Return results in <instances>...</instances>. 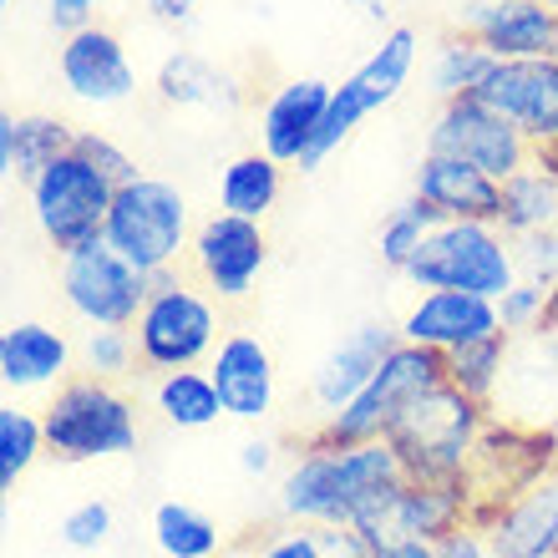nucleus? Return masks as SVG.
<instances>
[{"mask_svg": "<svg viewBox=\"0 0 558 558\" xmlns=\"http://www.w3.org/2000/svg\"><path fill=\"white\" fill-rule=\"evenodd\" d=\"M407 477L391 437L376 441H300L294 468L279 483L284 523H351V508L376 483Z\"/></svg>", "mask_w": 558, "mask_h": 558, "instance_id": "obj_1", "label": "nucleus"}, {"mask_svg": "<svg viewBox=\"0 0 558 558\" xmlns=\"http://www.w3.org/2000/svg\"><path fill=\"white\" fill-rule=\"evenodd\" d=\"M46 452L57 462H97V457H128L143 441L137 407L102 376H66L46 401Z\"/></svg>", "mask_w": 558, "mask_h": 558, "instance_id": "obj_2", "label": "nucleus"}, {"mask_svg": "<svg viewBox=\"0 0 558 558\" xmlns=\"http://www.w3.org/2000/svg\"><path fill=\"white\" fill-rule=\"evenodd\" d=\"M441 381H447V351L397 340L391 355L376 366V376L361 386V397L345 401L340 412L320 416V426L300 432V441H376V437H391V426H397L401 416L412 412L416 401Z\"/></svg>", "mask_w": 558, "mask_h": 558, "instance_id": "obj_3", "label": "nucleus"}, {"mask_svg": "<svg viewBox=\"0 0 558 558\" xmlns=\"http://www.w3.org/2000/svg\"><path fill=\"white\" fill-rule=\"evenodd\" d=\"M223 315L219 300L208 290H198L193 279L162 269L153 275V294H147L143 315L133 320L137 340V366L162 376V371H183V366H204L214 345H219Z\"/></svg>", "mask_w": 558, "mask_h": 558, "instance_id": "obj_4", "label": "nucleus"}, {"mask_svg": "<svg viewBox=\"0 0 558 558\" xmlns=\"http://www.w3.org/2000/svg\"><path fill=\"white\" fill-rule=\"evenodd\" d=\"M407 279L416 290H468L502 300L518 284L513 234L502 223L441 219L416 250V259L407 265Z\"/></svg>", "mask_w": 558, "mask_h": 558, "instance_id": "obj_5", "label": "nucleus"}, {"mask_svg": "<svg viewBox=\"0 0 558 558\" xmlns=\"http://www.w3.org/2000/svg\"><path fill=\"white\" fill-rule=\"evenodd\" d=\"M102 239L122 259H133L143 275H162L173 269L193 244V214L189 198L162 183V178H128L112 193V208H107V229Z\"/></svg>", "mask_w": 558, "mask_h": 558, "instance_id": "obj_6", "label": "nucleus"}, {"mask_svg": "<svg viewBox=\"0 0 558 558\" xmlns=\"http://www.w3.org/2000/svg\"><path fill=\"white\" fill-rule=\"evenodd\" d=\"M416 31L412 26H391L381 36V46L371 51L361 66H355L345 82H340L336 92H330V107H325V122L320 133H315V143H310L305 162H300V173H315L330 153H340V147L355 137V128L366 118H376L381 107H391L401 97V87L412 82L416 72Z\"/></svg>", "mask_w": 558, "mask_h": 558, "instance_id": "obj_7", "label": "nucleus"}, {"mask_svg": "<svg viewBox=\"0 0 558 558\" xmlns=\"http://www.w3.org/2000/svg\"><path fill=\"white\" fill-rule=\"evenodd\" d=\"M487 426V401L468 397L462 386H432L412 412L391 426V447L412 477H452L468 472V457Z\"/></svg>", "mask_w": 558, "mask_h": 558, "instance_id": "obj_8", "label": "nucleus"}, {"mask_svg": "<svg viewBox=\"0 0 558 558\" xmlns=\"http://www.w3.org/2000/svg\"><path fill=\"white\" fill-rule=\"evenodd\" d=\"M26 193H31V214H36L41 239L57 254H72L82 244H92V239H102L118 183L92 158H82L76 147H66L61 158H51L41 173L31 178Z\"/></svg>", "mask_w": 558, "mask_h": 558, "instance_id": "obj_9", "label": "nucleus"}, {"mask_svg": "<svg viewBox=\"0 0 558 558\" xmlns=\"http://www.w3.org/2000/svg\"><path fill=\"white\" fill-rule=\"evenodd\" d=\"M61 294L82 325H133L153 294V275L122 259L107 239H92L61 254Z\"/></svg>", "mask_w": 558, "mask_h": 558, "instance_id": "obj_10", "label": "nucleus"}, {"mask_svg": "<svg viewBox=\"0 0 558 558\" xmlns=\"http://www.w3.org/2000/svg\"><path fill=\"white\" fill-rule=\"evenodd\" d=\"M426 153L462 158V162H472V168L493 173L498 183L538 158V147L518 133L502 112H493L483 97H452V102H441L437 122H432V133H426Z\"/></svg>", "mask_w": 558, "mask_h": 558, "instance_id": "obj_11", "label": "nucleus"}, {"mask_svg": "<svg viewBox=\"0 0 558 558\" xmlns=\"http://www.w3.org/2000/svg\"><path fill=\"white\" fill-rule=\"evenodd\" d=\"M189 265L219 305H244L269 265V239L259 229V219H239V214L219 208L193 229Z\"/></svg>", "mask_w": 558, "mask_h": 558, "instance_id": "obj_12", "label": "nucleus"}, {"mask_svg": "<svg viewBox=\"0 0 558 558\" xmlns=\"http://www.w3.org/2000/svg\"><path fill=\"white\" fill-rule=\"evenodd\" d=\"M487 416L518 426H548L558 422V330L554 325H533L518 330L508 345V366H502L493 397H487Z\"/></svg>", "mask_w": 558, "mask_h": 558, "instance_id": "obj_13", "label": "nucleus"}, {"mask_svg": "<svg viewBox=\"0 0 558 558\" xmlns=\"http://www.w3.org/2000/svg\"><path fill=\"white\" fill-rule=\"evenodd\" d=\"M477 97L513 122L533 147L558 143V57H498Z\"/></svg>", "mask_w": 558, "mask_h": 558, "instance_id": "obj_14", "label": "nucleus"}, {"mask_svg": "<svg viewBox=\"0 0 558 558\" xmlns=\"http://www.w3.org/2000/svg\"><path fill=\"white\" fill-rule=\"evenodd\" d=\"M472 529H483L493 558H544L558 554V468L538 472Z\"/></svg>", "mask_w": 558, "mask_h": 558, "instance_id": "obj_15", "label": "nucleus"}, {"mask_svg": "<svg viewBox=\"0 0 558 558\" xmlns=\"http://www.w3.org/2000/svg\"><path fill=\"white\" fill-rule=\"evenodd\" d=\"M57 66H61V82L72 97L92 107H112V102H128L137 92V72L128 61V46L118 41V31L107 26H82L72 31L57 51Z\"/></svg>", "mask_w": 558, "mask_h": 558, "instance_id": "obj_16", "label": "nucleus"}, {"mask_svg": "<svg viewBox=\"0 0 558 558\" xmlns=\"http://www.w3.org/2000/svg\"><path fill=\"white\" fill-rule=\"evenodd\" d=\"M457 31L498 57H558V5L548 0H468Z\"/></svg>", "mask_w": 558, "mask_h": 558, "instance_id": "obj_17", "label": "nucleus"}, {"mask_svg": "<svg viewBox=\"0 0 558 558\" xmlns=\"http://www.w3.org/2000/svg\"><path fill=\"white\" fill-rule=\"evenodd\" d=\"M208 376L219 386L223 416L265 422L275 412V355L254 330H229L208 355Z\"/></svg>", "mask_w": 558, "mask_h": 558, "instance_id": "obj_18", "label": "nucleus"}, {"mask_svg": "<svg viewBox=\"0 0 558 558\" xmlns=\"http://www.w3.org/2000/svg\"><path fill=\"white\" fill-rule=\"evenodd\" d=\"M498 330H502L498 300L468 290H426L401 320V340L432 345V351H462V345L498 336Z\"/></svg>", "mask_w": 558, "mask_h": 558, "instance_id": "obj_19", "label": "nucleus"}, {"mask_svg": "<svg viewBox=\"0 0 558 558\" xmlns=\"http://www.w3.org/2000/svg\"><path fill=\"white\" fill-rule=\"evenodd\" d=\"M330 82L320 76H300V82H284V87L269 92V102L259 107V147L269 158H279L284 168H300L320 133L325 107H330Z\"/></svg>", "mask_w": 558, "mask_h": 558, "instance_id": "obj_20", "label": "nucleus"}, {"mask_svg": "<svg viewBox=\"0 0 558 558\" xmlns=\"http://www.w3.org/2000/svg\"><path fill=\"white\" fill-rule=\"evenodd\" d=\"M416 193L437 208L441 219H477L502 223V183L483 168H472L447 153H422L416 162Z\"/></svg>", "mask_w": 558, "mask_h": 558, "instance_id": "obj_21", "label": "nucleus"}, {"mask_svg": "<svg viewBox=\"0 0 558 558\" xmlns=\"http://www.w3.org/2000/svg\"><path fill=\"white\" fill-rule=\"evenodd\" d=\"M397 340H401V330H386V325H376V320L355 325L351 336L325 355L320 371H315V381H310V401H315V412L330 416V412H340L345 401L361 397V386L376 376V366L391 355Z\"/></svg>", "mask_w": 558, "mask_h": 558, "instance_id": "obj_22", "label": "nucleus"}, {"mask_svg": "<svg viewBox=\"0 0 558 558\" xmlns=\"http://www.w3.org/2000/svg\"><path fill=\"white\" fill-rule=\"evenodd\" d=\"M72 371V345L61 330L41 320H21L0 336V381L5 391H41L61 386Z\"/></svg>", "mask_w": 558, "mask_h": 558, "instance_id": "obj_23", "label": "nucleus"}, {"mask_svg": "<svg viewBox=\"0 0 558 558\" xmlns=\"http://www.w3.org/2000/svg\"><path fill=\"white\" fill-rule=\"evenodd\" d=\"M158 97L168 107H208V112H234L239 102V76L214 66V61L173 51L158 66Z\"/></svg>", "mask_w": 558, "mask_h": 558, "instance_id": "obj_24", "label": "nucleus"}, {"mask_svg": "<svg viewBox=\"0 0 558 558\" xmlns=\"http://www.w3.org/2000/svg\"><path fill=\"white\" fill-rule=\"evenodd\" d=\"M72 137L76 133L61 118H15V112H5L0 118V173L31 183L46 162L72 147Z\"/></svg>", "mask_w": 558, "mask_h": 558, "instance_id": "obj_25", "label": "nucleus"}, {"mask_svg": "<svg viewBox=\"0 0 558 558\" xmlns=\"http://www.w3.org/2000/svg\"><path fill=\"white\" fill-rule=\"evenodd\" d=\"M279 189H284V162L269 158L265 147L254 153H239V158L223 162L219 173V208L223 214H239V219H259L279 204Z\"/></svg>", "mask_w": 558, "mask_h": 558, "instance_id": "obj_26", "label": "nucleus"}, {"mask_svg": "<svg viewBox=\"0 0 558 558\" xmlns=\"http://www.w3.org/2000/svg\"><path fill=\"white\" fill-rule=\"evenodd\" d=\"M153 407H158V416L168 426H178V432H198V426H214L223 416L219 386L198 366L162 371L158 381H153Z\"/></svg>", "mask_w": 558, "mask_h": 558, "instance_id": "obj_27", "label": "nucleus"}, {"mask_svg": "<svg viewBox=\"0 0 558 558\" xmlns=\"http://www.w3.org/2000/svg\"><path fill=\"white\" fill-rule=\"evenodd\" d=\"M502 229L508 234H533V229H558V168L533 158L513 178H502Z\"/></svg>", "mask_w": 558, "mask_h": 558, "instance_id": "obj_28", "label": "nucleus"}, {"mask_svg": "<svg viewBox=\"0 0 558 558\" xmlns=\"http://www.w3.org/2000/svg\"><path fill=\"white\" fill-rule=\"evenodd\" d=\"M498 66V51H487L477 36L468 31H457L447 41L437 46V57H432V87H437L441 102H452V97H477L487 76Z\"/></svg>", "mask_w": 558, "mask_h": 558, "instance_id": "obj_29", "label": "nucleus"}, {"mask_svg": "<svg viewBox=\"0 0 558 558\" xmlns=\"http://www.w3.org/2000/svg\"><path fill=\"white\" fill-rule=\"evenodd\" d=\"M153 544L162 548V558H214L223 548V533L214 518H204L189 502H158Z\"/></svg>", "mask_w": 558, "mask_h": 558, "instance_id": "obj_30", "label": "nucleus"}, {"mask_svg": "<svg viewBox=\"0 0 558 558\" xmlns=\"http://www.w3.org/2000/svg\"><path fill=\"white\" fill-rule=\"evenodd\" d=\"M441 223V214L432 204H426L422 193H412L407 204H397L391 214H386L381 234H376V254H381L386 269H397V275H407V265L416 259V250L426 244V234Z\"/></svg>", "mask_w": 558, "mask_h": 558, "instance_id": "obj_31", "label": "nucleus"}, {"mask_svg": "<svg viewBox=\"0 0 558 558\" xmlns=\"http://www.w3.org/2000/svg\"><path fill=\"white\" fill-rule=\"evenodd\" d=\"M508 345H513V336L498 330V336L472 340V345H462V351H447V381L462 386L468 397L487 401L493 397V386H498V376H502V366H508Z\"/></svg>", "mask_w": 558, "mask_h": 558, "instance_id": "obj_32", "label": "nucleus"}, {"mask_svg": "<svg viewBox=\"0 0 558 558\" xmlns=\"http://www.w3.org/2000/svg\"><path fill=\"white\" fill-rule=\"evenodd\" d=\"M46 452V422L26 407H0V487L11 493L15 477H26L31 462Z\"/></svg>", "mask_w": 558, "mask_h": 558, "instance_id": "obj_33", "label": "nucleus"}, {"mask_svg": "<svg viewBox=\"0 0 558 558\" xmlns=\"http://www.w3.org/2000/svg\"><path fill=\"white\" fill-rule=\"evenodd\" d=\"M76 351H82V366H87L92 376L118 381V376H128V371H133V361H137L133 325H92Z\"/></svg>", "mask_w": 558, "mask_h": 558, "instance_id": "obj_34", "label": "nucleus"}, {"mask_svg": "<svg viewBox=\"0 0 558 558\" xmlns=\"http://www.w3.org/2000/svg\"><path fill=\"white\" fill-rule=\"evenodd\" d=\"M244 554L250 558H325V548H320L315 523H284V529H265V538L254 529Z\"/></svg>", "mask_w": 558, "mask_h": 558, "instance_id": "obj_35", "label": "nucleus"}, {"mask_svg": "<svg viewBox=\"0 0 558 558\" xmlns=\"http://www.w3.org/2000/svg\"><path fill=\"white\" fill-rule=\"evenodd\" d=\"M513 254H518V275L533 279L554 290L558 284V229H533V234H518L513 239Z\"/></svg>", "mask_w": 558, "mask_h": 558, "instance_id": "obj_36", "label": "nucleus"}, {"mask_svg": "<svg viewBox=\"0 0 558 558\" xmlns=\"http://www.w3.org/2000/svg\"><path fill=\"white\" fill-rule=\"evenodd\" d=\"M544 310H548V290L533 284V279H523V275H518V284L498 300V315H502V330H508V336L544 325Z\"/></svg>", "mask_w": 558, "mask_h": 558, "instance_id": "obj_37", "label": "nucleus"}, {"mask_svg": "<svg viewBox=\"0 0 558 558\" xmlns=\"http://www.w3.org/2000/svg\"><path fill=\"white\" fill-rule=\"evenodd\" d=\"M112 533V508L107 502H76L72 513L61 518V538L72 548H102Z\"/></svg>", "mask_w": 558, "mask_h": 558, "instance_id": "obj_38", "label": "nucleus"}, {"mask_svg": "<svg viewBox=\"0 0 558 558\" xmlns=\"http://www.w3.org/2000/svg\"><path fill=\"white\" fill-rule=\"evenodd\" d=\"M72 147L82 153V158L97 162V168H102V173L112 178V183H128V178H137V162L128 158V153H122V147L112 143V137H102V133H76V137H72Z\"/></svg>", "mask_w": 558, "mask_h": 558, "instance_id": "obj_39", "label": "nucleus"}, {"mask_svg": "<svg viewBox=\"0 0 558 558\" xmlns=\"http://www.w3.org/2000/svg\"><path fill=\"white\" fill-rule=\"evenodd\" d=\"M46 15H51V26L61 36H72V31L92 26V15H97V0H46Z\"/></svg>", "mask_w": 558, "mask_h": 558, "instance_id": "obj_40", "label": "nucleus"}, {"mask_svg": "<svg viewBox=\"0 0 558 558\" xmlns=\"http://www.w3.org/2000/svg\"><path fill=\"white\" fill-rule=\"evenodd\" d=\"M441 558H493V548H487L483 529H472V523H462V529H452L447 538L437 544Z\"/></svg>", "mask_w": 558, "mask_h": 558, "instance_id": "obj_41", "label": "nucleus"}, {"mask_svg": "<svg viewBox=\"0 0 558 558\" xmlns=\"http://www.w3.org/2000/svg\"><path fill=\"white\" fill-rule=\"evenodd\" d=\"M239 468L250 472V477H265V472L275 468V441H269V437H250L244 447H239Z\"/></svg>", "mask_w": 558, "mask_h": 558, "instance_id": "obj_42", "label": "nucleus"}, {"mask_svg": "<svg viewBox=\"0 0 558 558\" xmlns=\"http://www.w3.org/2000/svg\"><path fill=\"white\" fill-rule=\"evenodd\" d=\"M143 5L158 26H189L193 11H198V0H143Z\"/></svg>", "mask_w": 558, "mask_h": 558, "instance_id": "obj_43", "label": "nucleus"}, {"mask_svg": "<svg viewBox=\"0 0 558 558\" xmlns=\"http://www.w3.org/2000/svg\"><path fill=\"white\" fill-rule=\"evenodd\" d=\"M376 558H441L432 538H397V544H381Z\"/></svg>", "mask_w": 558, "mask_h": 558, "instance_id": "obj_44", "label": "nucleus"}, {"mask_svg": "<svg viewBox=\"0 0 558 558\" xmlns=\"http://www.w3.org/2000/svg\"><path fill=\"white\" fill-rule=\"evenodd\" d=\"M345 5H351L361 21H386V11H391L386 0H345Z\"/></svg>", "mask_w": 558, "mask_h": 558, "instance_id": "obj_45", "label": "nucleus"}, {"mask_svg": "<svg viewBox=\"0 0 558 558\" xmlns=\"http://www.w3.org/2000/svg\"><path fill=\"white\" fill-rule=\"evenodd\" d=\"M548 447H554V462H558V422L548 426Z\"/></svg>", "mask_w": 558, "mask_h": 558, "instance_id": "obj_46", "label": "nucleus"}, {"mask_svg": "<svg viewBox=\"0 0 558 558\" xmlns=\"http://www.w3.org/2000/svg\"><path fill=\"white\" fill-rule=\"evenodd\" d=\"M544 558H558V554H544Z\"/></svg>", "mask_w": 558, "mask_h": 558, "instance_id": "obj_47", "label": "nucleus"}, {"mask_svg": "<svg viewBox=\"0 0 558 558\" xmlns=\"http://www.w3.org/2000/svg\"><path fill=\"white\" fill-rule=\"evenodd\" d=\"M548 5H558V0H548Z\"/></svg>", "mask_w": 558, "mask_h": 558, "instance_id": "obj_48", "label": "nucleus"}]
</instances>
